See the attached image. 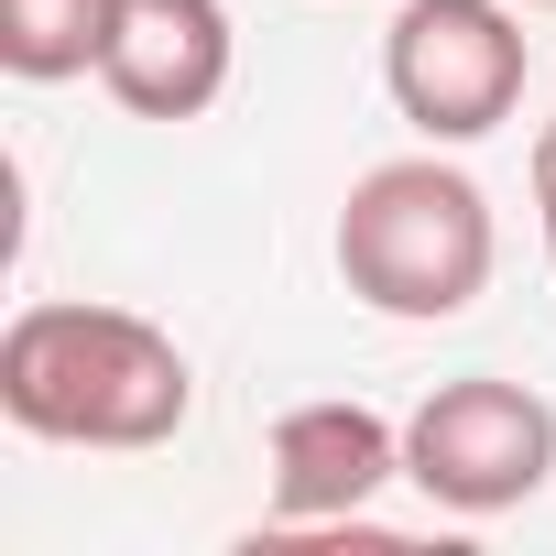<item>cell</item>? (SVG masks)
Here are the masks:
<instances>
[{
  "mask_svg": "<svg viewBox=\"0 0 556 556\" xmlns=\"http://www.w3.org/2000/svg\"><path fill=\"white\" fill-rule=\"evenodd\" d=\"M0 415L45 447L142 458L197 415V361L175 350V328H153L131 306L45 295L0 328Z\"/></svg>",
  "mask_w": 556,
  "mask_h": 556,
  "instance_id": "obj_1",
  "label": "cell"
},
{
  "mask_svg": "<svg viewBox=\"0 0 556 556\" xmlns=\"http://www.w3.org/2000/svg\"><path fill=\"white\" fill-rule=\"evenodd\" d=\"M339 285L371 306V317H404V328H437V317H469L491 262H502V229H491V197L469 164H447V142L426 153H393L371 164L350 197H339Z\"/></svg>",
  "mask_w": 556,
  "mask_h": 556,
  "instance_id": "obj_2",
  "label": "cell"
},
{
  "mask_svg": "<svg viewBox=\"0 0 556 556\" xmlns=\"http://www.w3.org/2000/svg\"><path fill=\"white\" fill-rule=\"evenodd\" d=\"M534 77L523 45V0H393V34H382V88L404 110V131L426 142H480L513 121Z\"/></svg>",
  "mask_w": 556,
  "mask_h": 556,
  "instance_id": "obj_3",
  "label": "cell"
},
{
  "mask_svg": "<svg viewBox=\"0 0 556 556\" xmlns=\"http://www.w3.org/2000/svg\"><path fill=\"white\" fill-rule=\"evenodd\" d=\"M404 480L458 513V523H491L513 502H534L556 480V404L534 382H502V371H458L437 382L415 415H404Z\"/></svg>",
  "mask_w": 556,
  "mask_h": 556,
  "instance_id": "obj_4",
  "label": "cell"
},
{
  "mask_svg": "<svg viewBox=\"0 0 556 556\" xmlns=\"http://www.w3.org/2000/svg\"><path fill=\"white\" fill-rule=\"evenodd\" d=\"M382 480H404V426L317 393L273 415V545H306V534H371Z\"/></svg>",
  "mask_w": 556,
  "mask_h": 556,
  "instance_id": "obj_5",
  "label": "cell"
},
{
  "mask_svg": "<svg viewBox=\"0 0 556 556\" xmlns=\"http://www.w3.org/2000/svg\"><path fill=\"white\" fill-rule=\"evenodd\" d=\"M229 0H121L110 45H99V88L131 121H207L229 88Z\"/></svg>",
  "mask_w": 556,
  "mask_h": 556,
  "instance_id": "obj_6",
  "label": "cell"
},
{
  "mask_svg": "<svg viewBox=\"0 0 556 556\" xmlns=\"http://www.w3.org/2000/svg\"><path fill=\"white\" fill-rule=\"evenodd\" d=\"M110 12H121V0H0V66H12L23 88H66V77H99Z\"/></svg>",
  "mask_w": 556,
  "mask_h": 556,
  "instance_id": "obj_7",
  "label": "cell"
},
{
  "mask_svg": "<svg viewBox=\"0 0 556 556\" xmlns=\"http://www.w3.org/2000/svg\"><path fill=\"white\" fill-rule=\"evenodd\" d=\"M534 218H545V262H556V121L534 131Z\"/></svg>",
  "mask_w": 556,
  "mask_h": 556,
  "instance_id": "obj_8",
  "label": "cell"
},
{
  "mask_svg": "<svg viewBox=\"0 0 556 556\" xmlns=\"http://www.w3.org/2000/svg\"><path fill=\"white\" fill-rule=\"evenodd\" d=\"M523 12H556V0H523Z\"/></svg>",
  "mask_w": 556,
  "mask_h": 556,
  "instance_id": "obj_9",
  "label": "cell"
}]
</instances>
